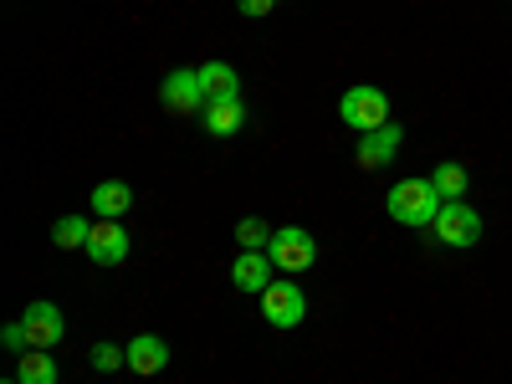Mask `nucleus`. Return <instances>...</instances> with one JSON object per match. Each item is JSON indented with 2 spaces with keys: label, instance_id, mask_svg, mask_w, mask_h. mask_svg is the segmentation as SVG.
<instances>
[{
  "label": "nucleus",
  "instance_id": "f257e3e1",
  "mask_svg": "<svg viewBox=\"0 0 512 384\" xmlns=\"http://www.w3.org/2000/svg\"><path fill=\"white\" fill-rule=\"evenodd\" d=\"M441 205H446V200L436 195L431 180H400V185L390 190V216H395L400 226H436Z\"/></svg>",
  "mask_w": 512,
  "mask_h": 384
},
{
  "label": "nucleus",
  "instance_id": "f03ea898",
  "mask_svg": "<svg viewBox=\"0 0 512 384\" xmlns=\"http://www.w3.org/2000/svg\"><path fill=\"white\" fill-rule=\"evenodd\" d=\"M267 256L277 262V272H308V267L318 262V241H313L303 226H282V231H272Z\"/></svg>",
  "mask_w": 512,
  "mask_h": 384
},
{
  "label": "nucleus",
  "instance_id": "7ed1b4c3",
  "mask_svg": "<svg viewBox=\"0 0 512 384\" xmlns=\"http://www.w3.org/2000/svg\"><path fill=\"white\" fill-rule=\"evenodd\" d=\"M431 231H436L441 246H456V251H461V246H477V241H482V216H477L466 200H446Z\"/></svg>",
  "mask_w": 512,
  "mask_h": 384
},
{
  "label": "nucleus",
  "instance_id": "20e7f679",
  "mask_svg": "<svg viewBox=\"0 0 512 384\" xmlns=\"http://www.w3.org/2000/svg\"><path fill=\"white\" fill-rule=\"evenodd\" d=\"M338 113H344V123L359 128V134H374V128L390 123V98H384L379 88H349L344 103H338Z\"/></svg>",
  "mask_w": 512,
  "mask_h": 384
},
{
  "label": "nucleus",
  "instance_id": "39448f33",
  "mask_svg": "<svg viewBox=\"0 0 512 384\" xmlns=\"http://www.w3.org/2000/svg\"><path fill=\"white\" fill-rule=\"evenodd\" d=\"M159 103L169 113H205V88H200V67H185V72H169L159 82Z\"/></svg>",
  "mask_w": 512,
  "mask_h": 384
},
{
  "label": "nucleus",
  "instance_id": "423d86ee",
  "mask_svg": "<svg viewBox=\"0 0 512 384\" xmlns=\"http://www.w3.org/2000/svg\"><path fill=\"white\" fill-rule=\"evenodd\" d=\"M262 313H267L272 328H297V323H303V313H308V297H303V287H297V282H272L262 292Z\"/></svg>",
  "mask_w": 512,
  "mask_h": 384
},
{
  "label": "nucleus",
  "instance_id": "0eeeda50",
  "mask_svg": "<svg viewBox=\"0 0 512 384\" xmlns=\"http://www.w3.org/2000/svg\"><path fill=\"white\" fill-rule=\"evenodd\" d=\"M21 328H26V344L31 349H57L62 333H67V318H62L57 303H31L21 313Z\"/></svg>",
  "mask_w": 512,
  "mask_h": 384
},
{
  "label": "nucleus",
  "instance_id": "6e6552de",
  "mask_svg": "<svg viewBox=\"0 0 512 384\" xmlns=\"http://www.w3.org/2000/svg\"><path fill=\"white\" fill-rule=\"evenodd\" d=\"M400 144H405V128L390 118L384 128H374V134L359 139V169H384V164L400 154Z\"/></svg>",
  "mask_w": 512,
  "mask_h": 384
},
{
  "label": "nucleus",
  "instance_id": "1a4fd4ad",
  "mask_svg": "<svg viewBox=\"0 0 512 384\" xmlns=\"http://www.w3.org/2000/svg\"><path fill=\"white\" fill-rule=\"evenodd\" d=\"M82 251H88L98 267H118L123 256H128V231L118 221H103V226H93V236H88V246H82Z\"/></svg>",
  "mask_w": 512,
  "mask_h": 384
},
{
  "label": "nucleus",
  "instance_id": "9d476101",
  "mask_svg": "<svg viewBox=\"0 0 512 384\" xmlns=\"http://www.w3.org/2000/svg\"><path fill=\"white\" fill-rule=\"evenodd\" d=\"M272 272H277V262H272L267 251H241L236 267H231V277H236L241 292H267L272 287Z\"/></svg>",
  "mask_w": 512,
  "mask_h": 384
},
{
  "label": "nucleus",
  "instance_id": "9b49d317",
  "mask_svg": "<svg viewBox=\"0 0 512 384\" xmlns=\"http://www.w3.org/2000/svg\"><path fill=\"white\" fill-rule=\"evenodd\" d=\"M164 364H169V344H164V338L139 333L134 344H128V369H134V374H159Z\"/></svg>",
  "mask_w": 512,
  "mask_h": 384
},
{
  "label": "nucleus",
  "instance_id": "f8f14e48",
  "mask_svg": "<svg viewBox=\"0 0 512 384\" xmlns=\"http://www.w3.org/2000/svg\"><path fill=\"white\" fill-rule=\"evenodd\" d=\"M200 88H205V103L241 98V77H236L231 62H205V67H200Z\"/></svg>",
  "mask_w": 512,
  "mask_h": 384
},
{
  "label": "nucleus",
  "instance_id": "ddd939ff",
  "mask_svg": "<svg viewBox=\"0 0 512 384\" xmlns=\"http://www.w3.org/2000/svg\"><path fill=\"white\" fill-rule=\"evenodd\" d=\"M205 128L216 139H226V134H236V128L246 123V113H241V98H216V103H205Z\"/></svg>",
  "mask_w": 512,
  "mask_h": 384
},
{
  "label": "nucleus",
  "instance_id": "4468645a",
  "mask_svg": "<svg viewBox=\"0 0 512 384\" xmlns=\"http://www.w3.org/2000/svg\"><path fill=\"white\" fill-rule=\"evenodd\" d=\"M128 205H134V190H128L123 180H103V185L93 190V210H98L103 221H118Z\"/></svg>",
  "mask_w": 512,
  "mask_h": 384
},
{
  "label": "nucleus",
  "instance_id": "2eb2a0df",
  "mask_svg": "<svg viewBox=\"0 0 512 384\" xmlns=\"http://www.w3.org/2000/svg\"><path fill=\"white\" fill-rule=\"evenodd\" d=\"M16 379L21 384H57V359L47 349H26L16 364Z\"/></svg>",
  "mask_w": 512,
  "mask_h": 384
},
{
  "label": "nucleus",
  "instance_id": "dca6fc26",
  "mask_svg": "<svg viewBox=\"0 0 512 384\" xmlns=\"http://www.w3.org/2000/svg\"><path fill=\"white\" fill-rule=\"evenodd\" d=\"M88 236H93V226L82 221V216H62V221L52 226V241H57L62 251H72V246H88Z\"/></svg>",
  "mask_w": 512,
  "mask_h": 384
},
{
  "label": "nucleus",
  "instance_id": "f3484780",
  "mask_svg": "<svg viewBox=\"0 0 512 384\" xmlns=\"http://www.w3.org/2000/svg\"><path fill=\"white\" fill-rule=\"evenodd\" d=\"M431 185H436L441 200H461V195H466V169H461V164H441L436 175H431Z\"/></svg>",
  "mask_w": 512,
  "mask_h": 384
},
{
  "label": "nucleus",
  "instance_id": "a211bd4d",
  "mask_svg": "<svg viewBox=\"0 0 512 384\" xmlns=\"http://www.w3.org/2000/svg\"><path fill=\"white\" fill-rule=\"evenodd\" d=\"M236 241H241L246 251H267V241H272V226H267V221H256V216H246V221L236 226Z\"/></svg>",
  "mask_w": 512,
  "mask_h": 384
},
{
  "label": "nucleus",
  "instance_id": "6ab92c4d",
  "mask_svg": "<svg viewBox=\"0 0 512 384\" xmlns=\"http://www.w3.org/2000/svg\"><path fill=\"white\" fill-rule=\"evenodd\" d=\"M123 364H128V349H118V344H98V349H93V369L113 374V369H123Z\"/></svg>",
  "mask_w": 512,
  "mask_h": 384
},
{
  "label": "nucleus",
  "instance_id": "aec40b11",
  "mask_svg": "<svg viewBox=\"0 0 512 384\" xmlns=\"http://www.w3.org/2000/svg\"><path fill=\"white\" fill-rule=\"evenodd\" d=\"M0 344H6L11 354H26V349H31V344H26V328H21V323H11L6 333H0Z\"/></svg>",
  "mask_w": 512,
  "mask_h": 384
},
{
  "label": "nucleus",
  "instance_id": "412c9836",
  "mask_svg": "<svg viewBox=\"0 0 512 384\" xmlns=\"http://www.w3.org/2000/svg\"><path fill=\"white\" fill-rule=\"evenodd\" d=\"M272 6H277V0H236V11H241V16H267Z\"/></svg>",
  "mask_w": 512,
  "mask_h": 384
},
{
  "label": "nucleus",
  "instance_id": "4be33fe9",
  "mask_svg": "<svg viewBox=\"0 0 512 384\" xmlns=\"http://www.w3.org/2000/svg\"><path fill=\"white\" fill-rule=\"evenodd\" d=\"M6 384H21V379H6Z\"/></svg>",
  "mask_w": 512,
  "mask_h": 384
}]
</instances>
